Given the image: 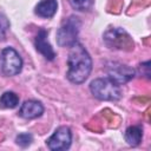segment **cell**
I'll list each match as a JSON object with an SVG mask.
<instances>
[{"label":"cell","instance_id":"6da1fadb","mask_svg":"<svg viewBox=\"0 0 151 151\" xmlns=\"http://www.w3.org/2000/svg\"><path fill=\"white\" fill-rule=\"evenodd\" d=\"M68 58H67V73L66 77L72 84H83L90 76L92 71V59L86 48L76 42L70 47Z\"/></svg>","mask_w":151,"mask_h":151},{"label":"cell","instance_id":"7a4b0ae2","mask_svg":"<svg viewBox=\"0 0 151 151\" xmlns=\"http://www.w3.org/2000/svg\"><path fill=\"white\" fill-rule=\"evenodd\" d=\"M90 91L94 98L103 101H117L122 97L119 85L109 77L92 80L90 84Z\"/></svg>","mask_w":151,"mask_h":151},{"label":"cell","instance_id":"3957f363","mask_svg":"<svg viewBox=\"0 0 151 151\" xmlns=\"http://www.w3.org/2000/svg\"><path fill=\"white\" fill-rule=\"evenodd\" d=\"M81 22L78 17L71 15L64 20L57 31V42L60 47H71L78 42V34Z\"/></svg>","mask_w":151,"mask_h":151},{"label":"cell","instance_id":"277c9868","mask_svg":"<svg viewBox=\"0 0 151 151\" xmlns=\"http://www.w3.org/2000/svg\"><path fill=\"white\" fill-rule=\"evenodd\" d=\"M104 42L105 45L111 48V50H133V41L130 34L120 28V27H114L110 28L104 33Z\"/></svg>","mask_w":151,"mask_h":151},{"label":"cell","instance_id":"5b68a950","mask_svg":"<svg viewBox=\"0 0 151 151\" xmlns=\"http://www.w3.org/2000/svg\"><path fill=\"white\" fill-rule=\"evenodd\" d=\"M1 72L6 77H13L21 72L22 59L13 47H5L0 54Z\"/></svg>","mask_w":151,"mask_h":151},{"label":"cell","instance_id":"8992f818","mask_svg":"<svg viewBox=\"0 0 151 151\" xmlns=\"http://www.w3.org/2000/svg\"><path fill=\"white\" fill-rule=\"evenodd\" d=\"M106 72H107V77L118 85L129 83L136 76V72L132 67L118 61L109 63L106 67Z\"/></svg>","mask_w":151,"mask_h":151},{"label":"cell","instance_id":"52a82bcc","mask_svg":"<svg viewBox=\"0 0 151 151\" xmlns=\"http://www.w3.org/2000/svg\"><path fill=\"white\" fill-rule=\"evenodd\" d=\"M72 143V132L68 126H59L53 134L46 140V144L52 151H61L70 149Z\"/></svg>","mask_w":151,"mask_h":151},{"label":"cell","instance_id":"ba28073f","mask_svg":"<svg viewBox=\"0 0 151 151\" xmlns=\"http://www.w3.org/2000/svg\"><path fill=\"white\" fill-rule=\"evenodd\" d=\"M34 46H35V50L45 57V59L53 60L55 58V52L47 40V31L46 29L40 28L38 31L35 40H34Z\"/></svg>","mask_w":151,"mask_h":151},{"label":"cell","instance_id":"9c48e42d","mask_svg":"<svg viewBox=\"0 0 151 151\" xmlns=\"http://www.w3.org/2000/svg\"><path fill=\"white\" fill-rule=\"evenodd\" d=\"M44 113V106L38 100H26L21 104L18 114L24 119H34Z\"/></svg>","mask_w":151,"mask_h":151},{"label":"cell","instance_id":"30bf717a","mask_svg":"<svg viewBox=\"0 0 151 151\" xmlns=\"http://www.w3.org/2000/svg\"><path fill=\"white\" fill-rule=\"evenodd\" d=\"M57 9H58L57 0H40L35 6L34 13L40 18L50 19L57 13Z\"/></svg>","mask_w":151,"mask_h":151},{"label":"cell","instance_id":"8fae6325","mask_svg":"<svg viewBox=\"0 0 151 151\" xmlns=\"http://www.w3.org/2000/svg\"><path fill=\"white\" fill-rule=\"evenodd\" d=\"M125 142L130 146H137L140 144L143 139V127L140 125H132L129 126L124 133Z\"/></svg>","mask_w":151,"mask_h":151},{"label":"cell","instance_id":"7c38bea8","mask_svg":"<svg viewBox=\"0 0 151 151\" xmlns=\"http://www.w3.org/2000/svg\"><path fill=\"white\" fill-rule=\"evenodd\" d=\"M19 105V97L12 91H6L0 97V109H14Z\"/></svg>","mask_w":151,"mask_h":151},{"label":"cell","instance_id":"4fadbf2b","mask_svg":"<svg viewBox=\"0 0 151 151\" xmlns=\"http://www.w3.org/2000/svg\"><path fill=\"white\" fill-rule=\"evenodd\" d=\"M71 7L76 11H87L92 5V0H67Z\"/></svg>","mask_w":151,"mask_h":151},{"label":"cell","instance_id":"5bb4252c","mask_svg":"<svg viewBox=\"0 0 151 151\" xmlns=\"http://www.w3.org/2000/svg\"><path fill=\"white\" fill-rule=\"evenodd\" d=\"M33 142V136L28 132H24V133H19L15 138V143L21 146V147H27L32 144Z\"/></svg>","mask_w":151,"mask_h":151},{"label":"cell","instance_id":"9a60e30c","mask_svg":"<svg viewBox=\"0 0 151 151\" xmlns=\"http://www.w3.org/2000/svg\"><path fill=\"white\" fill-rule=\"evenodd\" d=\"M9 29V20L0 13V40H4L7 31Z\"/></svg>","mask_w":151,"mask_h":151}]
</instances>
